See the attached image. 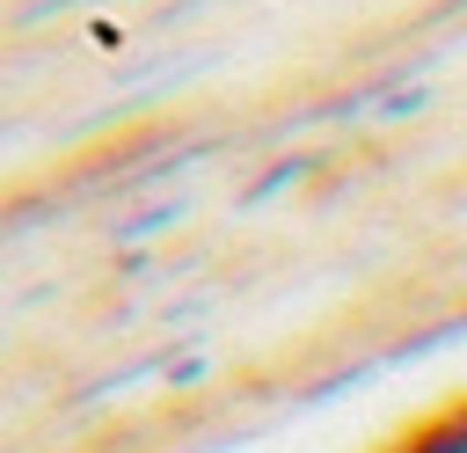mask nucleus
Wrapping results in <instances>:
<instances>
[{
    "instance_id": "f03ea898",
    "label": "nucleus",
    "mask_w": 467,
    "mask_h": 453,
    "mask_svg": "<svg viewBox=\"0 0 467 453\" xmlns=\"http://www.w3.org/2000/svg\"><path fill=\"white\" fill-rule=\"evenodd\" d=\"M299 168H306V161H277L270 175H255V183H248V205H263V197H277L285 183H299Z\"/></svg>"
},
{
    "instance_id": "f257e3e1",
    "label": "nucleus",
    "mask_w": 467,
    "mask_h": 453,
    "mask_svg": "<svg viewBox=\"0 0 467 453\" xmlns=\"http://www.w3.org/2000/svg\"><path fill=\"white\" fill-rule=\"evenodd\" d=\"M401 453H467V409L460 416H445V424H431L423 438H409Z\"/></svg>"
}]
</instances>
